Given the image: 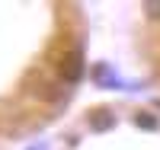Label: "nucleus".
<instances>
[{"instance_id":"nucleus-1","label":"nucleus","mask_w":160,"mask_h":150,"mask_svg":"<svg viewBox=\"0 0 160 150\" xmlns=\"http://www.w3.org/2000/svg\"><path fill=\"white\" fill-rule=\"evenodd\" d=\"M61 77H64V80H71V83L83 77V61H80V54H77V51L64 54V61H61Z\"/></svg>"},{"instance_id":"nucleus-2","label":"nucleus","mask_w":160,"mask_h":150,"mask_svg":"<svg viewBox=\"0 0 160 150\" xmlns=\"http://www.w3.org/2000/svg\"><path fill=\"white\" fill-rule=\"evenodd\" d=\"M90 125L96 128V131H106V128H112V115L99 109V112H93V115H90Z\"/></svg>"},{"instance_id":"nucleus-3","label":"nucleus","mask_w":160,"mask_h":150,"mask_svg":"<svg viewBox=\"0 0 160 150\" xmlns=\"http://www.w3.org/2000/svg\"><path fill=\"white\" fill-rule=\"evenodd\" d=\"M135 125H138V128L154 131V128H157V118H154V115H148V112H138V115H135Z\"/></svg>"}]
</instances>
